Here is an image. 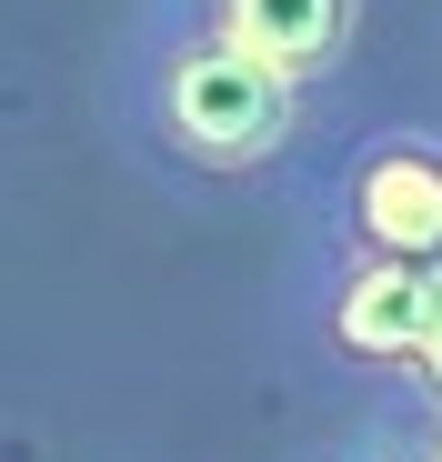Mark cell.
Wrapping results in <instances>:
<instances>
[{"instance_id":"6da1fadb","label":"cell","mask_w":442,"mask_h":462,"mask_svg":"<svg viewBox=\"0 0 442 462\" xmlns=\"http://www.w3.org/2000/svg\"><path fill=\"white\" fill-rule=\"evenodd\" d=\"M111 121L141 162L191 181H272L312 131V91L242 51L201 0H131L111 60Z\"/></svg>"},{"instance_id":"7a4b0ae2","label":"cell","mask_w":442,"mask_h":462,"mask_svg":"<svg viewBox=\"0 0 442 462\" xmlns=\"http://www.w3.org/2000/svg\"><path fill=\"white\" fill-rule=\"evenodd\" d=\"M291 322L312 352H332L362 382H422V352L442 332V262L352 252L312 231L302 272H291Z\"/></svg>"},{"instance_id":"3957f363","label":"cell","mask_w":442,"mask_h":462,"mask_svg":"<svg viewBox=\"0 0 442 462\" xmlns=\"http://www.w3.org/2000/svg\"><path fill=\"white\" fill-rule=\"evenodd\" d=\"M312 231L352 252H402L442 262V131L432 121H382L342 141L312 181Z\"/></svg>"},{"instance_id":"277c9868","label":"cell","mask_w":442,"mask_h":462,"mask_svg":"<svg viewBox=\"0 0 442 462\" xmlns=\"http://www.w3.org/2000/svg\"><path fill=\"white\" fill-rule=\"evenodd\" d=\"M242 51H262L272 70H291L302 91H322L362 41V0H201Z\"/></svg>"},{"instance_id":"5b68a950","label":"cell","mask_w":442,"mask_h":462,"mask_svg":"<svg viewBox=\"0 0 442 462\" xmlns=\"http://www.w3.org/2000/svg\"><path fill=\"white\" fill-rule=\"evenodd\" d=\"M392 442H402V462H442V393H412V382H402Z\"/></svg>"},{"instance_id":"8992f818","label":"cell","mask_w":442,"mask_h":462,"mask_svg":"<svg viewBox=\"0 0 442 462\" xmlns=\"http://www.w3.org/2000/svg\"><path fill=\"white\" fill-rule=\"evenodd\" d=\"M342 462H402V442H392V422H382V432H373V442H352V452H342Z\"/></svg>"},{"instance_id":"52a82bcc","label":"cell","mask_w":442,"mask_h":462,"mask_svg":"<svg viewBox=\"0 0 442 462\" xmlns=\"http://www.w3.org/2000/svg\"><path fill=\"white\" fill-rule=\"evenodd\" d=\"M412 393H442V332H432V352H422V382Z\"/></svg>"}]
</instances>
